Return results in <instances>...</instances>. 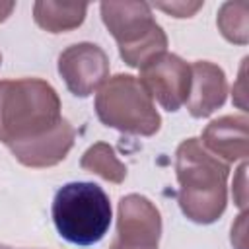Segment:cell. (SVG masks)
<instances>
[{"mask_svg": "<svg viewBox=\"0 0 249 249\" xmlns=\"http://www.w3.org/2000/svg\"><path fill=\"white\" fill-rule=\"evenodd\" d=\"M175 173L181 212L195 224L216 222L228 202V163L212 156L198 138H187L175 152Z\"/></svg>", "mask_w": 249, "mask_h": 249, "instance_id": "1", "label": "cell"}, {"mask_svg": "<svg viewBox=\"0 0 249 249\" xmlns=\"http://www.w3.org/2000/svg\"><path fill=\"white\" fill-rule=\"evenodd\" d=\"M0 64H2V54H0Z\"/></svg>", "mask_w": 249, "mask_h": 249, "instance_id": "21", "label": "cell"}, {"mask_svg": "<svg viewBox=\"0 0 249 249\" xmlns=\"http://www.w3.org/2000/svg\"><path fill=\"white\" fill-rule=\"evenodd\" d=\"M0 249H18V247H10V245H4V243H0Z\"/></svg>", "mask_w": 249, "mask_h": 249, "instance_id": "20", "label": "cell"}, {"mask_svg": "<svg viewBox=\"0 0 249 249\" xmlns=\"http://www.w3.org/2000/svg\"><path fill=\"white\" fill-rule=\"evenodd\" d=\"M74 126L66 119H62L47 134L25 142L8 144V148L16 156V160L27 167H51L66 158V154L74 146Z\"/></svg>", "mask_w": 249, "mask_h": 249, "instance_id": "9", "label": "cell"}, {"mask_svg": "<svg viewBox=\"0 0 249 249\" xmlns=\"http://www.w3.org/2000/svg\"><path fill=\"white\" fill-rule=\"evenodd\" d=\"M62 121L56 89L39 78L0 82V142L16 144L47 134Z\"/></svg>", "mask_w": 249, "mask_h": 249, "instance_id": "2", "label": "cell"}, {"mask_svg": "<svg viewBox=\"0 0 249 249\" xmlns=\"http://www.w3.org/2000/svg\"><path fill=\"white\" fill-rule=\"evenodd\" d=\"M138 82L152 99H156L165 111L173 113L187 103L191 89V64L181 56L163 51L140 66Z\"/></svg>", "mask_w": 249, "mask_h": 249, "instance_id": "6", "label": "cell"}, {"mask_svg": "<svg viewBox=\"0 0 249 249\" xmlns=\"http://www.w3.org/2000/svg\"><path fill=\"white\" fill-rule=\"evenodd\" d=\"M245 175H247V163L243 161L239 165L235 177H233V202L241 210H245V206H247V179H245Z\"/></svg>", "mask_w": 249, "mask_h": 249, "instance_id": "16", "label": "cell"}, {"mask_svg": "<svg viewBox=\"0 0 249 249\" xmlns=\"http://www.w3.org/2000/svg\"><path fill=\"white\" fill-rule=\"evenodd\" d=\"M58 74L76 97H88L109 80V58L93 43H76L60 53Z\"/></svg>", "mask_w": 249, "mask_h": 249, "instance_id": "8", "label": "cell"}, {"mask_svg": "<svg viewBox=\"0 0 249 249\" xmlns=\"http://www.w3.org/2000/svg\"><path fill=\"white\" fill-rule=\"evenodd\" d=\"M247 212L241 210L237 220L231 226V245L235 249H247Z\"/></svg>", "mask_w": 249, "mask_h": 249, "instance_id": "18", "label": "cell"}, {"mask_svg": "<svg viewBox=\"0 0 249 249\" xmlns=\"http://www.w3.org/2000/svg\"><path fill=\"white\" fill-rule=\"evenodd\" d=\"M247 58H243L241 62V68H239V76H237V82L233 84V103L241 109V111H247Z\"/></svg>", "mask_w": 249, "mask_h": 249, "instance_id": "17", "label": "cell"}, {"mask_svg": "<svg viewBox=\"0 0 249 249\" xmlns=\"http://www.w3.org/2000/svg\"><path fill=\"white\" fill-rule=\"evenodd\" d=\"M154 6L173 18H191L202 8V2H156Z\"/></svg>", "mask_w": 249, "mask_h": 249, "instance_id": "15", "label": "cell"}, {"mask_svg": "<svg viewBox=\"0 0 249 249\" xmlns=\"http://www.w3.org/2000/svg\"><path fill=\"white\" fill-rule=\"evenodd\" d=\"M216 23L230 43L245 45L249 41V2L237 0L222 4Z\"/></svg>", "mask_w": 249, "mask_h": 249, "instance_id": "14", "label": "cell"}, {"mask_svg": "<svg viewBox=\"0 0 249 249\" xmlns=\"http://www.w3.org/2000/svg\"><path fill=\"white\" fill-rule=\"evenodd\" d=\"M80 165H82V169L95 173L111 183H123L126 177L124 163L115 156V150L105 142H97V144L89 146L84 152Z\"/></svg>", "mask_w": 249, "mask_h": 249, "instance_id": "13", "label": "cell"}, {"mask_svg": "<svg viewBox=\"0 0 249 249\" xmlns=\"http://www.w3.org/2000/svg\"><path fill=\"white\" fill-rule=\"evenodd\" d=\"M228 95V82L224 70L208 60H196L191 64V89L187 97V109L195 119L212 115L224 105Z\"/></svg>", "mask_w": 249, "mask_h": 249, "instance_id": "10", "label": "cell"}, {"mask_svg": "<svg viewBox=\"0 0 249 249\" xmlns=\"http://www.w3.org/2000/svg\"><path fill=\"white\" fill-rule=\"evenodd\" d=\"M88 12V4L84 2H53L39 0L33 6L35 23L49 33H62L78 27Z\"/></svg>", "mask_w": 249, "mask_h": 249, "instance_id": "12", "label": "cell"}, {"mask_svg": "<svg viewBox=\"0 0 249 249\" xmlns=\"http://www.w3.org/2000/svg\"><path fill=\"white\" fill-rule=\"evenodd\" d=\"M95 113L105 126L136 136H152L161 124L154 99L130 74H117L97 89Z\"/></svg>", "mask_w": 249, "mask_h": 249, "instance_id": "4", "label": "cell"}, {"mask_svg": "<svg viewBox=\"0 0 249 249\" xmlns=\"http://www.w3.org/2000/svg\"><path fill=\"white\" fill-rule=\"evenodd\" d=\"M14 8H16L14 2H4V0H0V23H2L4 19H8V16L14 12Z\"/></svg>", "mask_w": 249, "mask_h": 249, "instance_id": "19", "label": "cell"}, {"mask_svg": "<svg viewBox=\"0 0 249 249\" xmlns=\"http://www.w3.org/2000/svg\"><path fill=\"white\" fill-rule=\"evenodd\" d=\"M161 235L160 210L142 195L119 200L117 235L109 249H158Z\"/></svg>", "mask_w": 249, "mask_h": 249, "instance_id": "7", "label": "cell"}, {"mask_svg": "<svg viewBox=\"0 0 249 249\" xmlns=\"http://www.w3.org/2000/svg\"><path fill=\"white\" fill-rule=\"evenodd\" d=\"M53 222L62 239L74 245H93L111 226L107 193L89 181L62 185L53 200Z\"/></svg>", "mask_w": 249, "mask_h": 249, "instance_id": "3", "label": "cell"}, {"mask_svg": "<svg viewBox=\"0 0 249 249\" xmlns=\"http://www.w3.org/2000/svg\"><path fill=\"white\" fill-rule=\"evenodd\" d=\"M212 156L226 163L245 160L249 156V121L245 115H226L202 130L200 142Z\"/></svg>", "mask_w": 249, "mask_h": 249, "instance_id": "11", "label": "cell"}, {"mask_svg": "<svg viewBox=\"0 0 249 249\" xmlns=\"http://www.w3.org/2000/svg\"><path fill=\"white\" fill-rule=\"evenodd\" d=\"M101 18L119 43L121 58L132 68H140L167 49V37L146 2H103Z\"/></svg>", "mask_w": 249, "mask_h": 249, "instance_id": "5", "label": "cell"}]
</instances>
